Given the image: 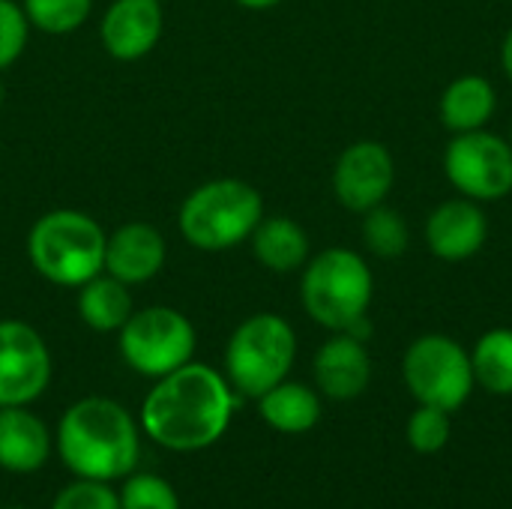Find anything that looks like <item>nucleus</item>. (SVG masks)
<instances>
[{
    "label": "nucleus",
    "instance_id": "6",
    "mask_svg": "<svg viewBox=\"0 0 512 509\" xmlns=\"http://www.w3.org/2000/svg\"><path fill=\"white\" fill-rule=\"evenodd\" d=\"M294 360V327L276 312H255L234 327L225 345V378L240 396L258 399L288 378Z\"/></svg>",
    "mask_w": 512,
    "mask_h": 509
},
{
    "label": "nucleus",
    "instance_id": "7",
    "mask_svg": "<svg viewBox=\"0 0 512 509\" xmlns=\"http://www.w3.org/2000/svg\"><path fill=\"white\" fill-rule=\"evenodd\" d=\"M402 378L417 405H432L447 414L459 411L477 387L471 351L444 333H426L408 345Z\"/></svg>",
    "mask_w": 512,
    "mask_h": 509
},
{
    "label": "nucleus",
    "instance_id": "15",
    "mask_svg": "<svg viewBox=\"0 0 512 509\" xmlns=\"http://www.w3.org/2000/svg\"><path fill=\"white\" fill-rule=\"evenodd\" d=\"M168 261V243L150 222H126L105 240V273L123 285H144L162 273Z\"/></svg>",
    "mask_w": 512,
    "mask_h": 509
},
{
    "label": "nucleus",
    "instance_id": "10",
    "mask_svg": "<svg viewBox=\"0 0 512 509\" xmlns=\"http://www.w3.org/2000/svg\"><path fill=\"white\" fill-rule=\"evenodd\" d=\"M51 351L36 327L0 321V408L33 405L51 384Z\"/></svg>",
    "mask_w": 512,
    "mask_h": 509
},
{
    "label": "nucleus",
    "instance_id": "21",
    "mask_svg": "<svg viewBox=\"0 0 512 509\" xmlns=\"http://www.w3.org/2000/svg\"><path fill=\"white\" fill-rule=\"evenodd\" d=\"M474 381L492 396H512V327L486 330L471 348Z\"/></svg>",
    "mask_w": 512,
    "mask_h": 509
},
{
    "label": "nucleus",
    "instance_id": "8",
    "mask_svg": "<svg viewBox=\"0 0 512 509\" xmlns=\"http://www.w3.org/2000/svg\"><path fill=\"white\" fill-rule=\"evenodd\" d=\"M117 348L132 372L156 381L195 357L198 333L180 309L144 306L117 330Z\"/></svg>",
    "mask_w": 512,
    "mask_h": 509
},
{
    "label": "nucleus",
    "instance_id": "24",
    "mask_svg": "<svg viewBox=\"0 0 512 509\" xmlns=\"http://www.w3.org/2000/svg\"><path fill=\"white\" fill-rule=\"evenodd\" d=\"M120 495V509H180L177 489L150 471H132L123 480Z\"/></svg>",
    "mask_w": 512,
    "mask_h": 509
},
{
    "label": "nucleus",
    "instance_id": "1",
    "mask_svg": "<svg viewBox=\"0 0 512 509\" xmlns=\"http://www.w3.org/2000/svg\"><path fill=\"white\" fill-rule=\"evenodd\" d=\"M240 393L225 372L189 360L186 366L156 378L141 405V432L171 453H201L213 447L240 408Z\"/></svg>",
    "mask_w": 512,
    "mask_h": 509
},
{
    "label": "nucleus",
    "instance_id": "12",
    "mask_svg": "<svg viewBox=\"0 0 512 509\" xmlns=\"http://www.w3.org/2000/svg\"><path fill=\"white\" fill-rule=\"evenodd\" d=\"M165 9L159 0H111L99 21V39L111 60H144L162 39Z\"/></svg>",
    "mask_w": 512,
    "mask_h": 509
},
{
    "label": "nucleus",
    "instance_id": "14",
    "mask_svg": "<svg viewBox=\"0 0 512 509\" xmlns=\"http://www.w3.org/2000/svg\"><path fill=\"white\" fill-rule=\"evenodd\" d=\"M312 375H315V390L324 399L351 402L363 396L372 384V357L366 342L348 333H333L315 351Z\"/></svg>",
    "mask_w": 512,
    "mask_h": 509
},
{
    "label": "nucleus",
    "instance_id": "22",
    "mask_svg": "<svg viewBox=\"0 0 512 509\" xmlns=\"http://www.w3.org/2000/svg\"><path fill=\"white\" fill-rule=\"evenodd\" d=\"M360 237H363V246L375 258L393 261V258H402L408 252V246H411V225H408V219L396 207L378 204V207L363 213Z\"/></svg>",
    "mask_w": 512,
    "mask_h": 509
},
{
    "label": "nucleus",
    "instance_id": "19",
    "mask_svg": "<svg viewBox=\"0 0 512 509\" xmlns=\"http://www.w3.org/2000/svg\"><path fill=\"white\" fill-rule=\"evenodd\" d=\"M321 393L300 381H282L270 387L264 396H258V414L261 420L282 435H306L321 420Z\"/></svg>",
    "mask_w": 512,
    "mask_h": 509
},
{
    "label": "nucleus",
    "instance_id": "4",
    "mask_svg": "<svg viewBox=\"0 0 512 509\" xmlns=\"http://www.w3.org/2000/svg\"><path fill=\"white\" fill-rule=\"evenodd\" d=\"M261 219L264 198L240 177H216L195 186L177 210L180 237L201 252H228L249 243Z\"/></svg>",
    "mask_w": 512,
    "mask_h": 509
},
{
    "label": "nucleus",
    "instance_id": "32",
    "mask_svg": "<svg viewBox=\"0 0 512 509\" xmlns=\"http://www.w3.org/2000/svg\"><path fill=\"white\" fill-rule=\"evenodd\" d=\"M510 144H512V126H510Z\"/></svg>",
    "mask_w": 512,
    "mask_h": 509
},
{
    "label": "nucleus",
    "instance_id": "25",
    "mask_svg": "<svg viewBox=\"0 0 512 509\" xmlns=\"http://www.w3.org/2000/svg\"><path fill=\"white\" fill-rule=\"evenodd\" d=\"M453 426H450V414L432 405H417V411L408 417V447L420 456H435L450 444Z\"/></svg>",
    "mask_w": 512,
    "mask_h": 509
},
{
    "label": "nucleus",
    "instance_id": "23",
    "mask_svg": "<svg viewBox=\"0 0 512 509\" xmlns=\"http://www.w3.org/2000/svg\"><path fill=\"white\" fill-rule=\"evenodd\" d=\"M33 30L48 36H69L81 30L93 12V0H21Z\"/></svg>",
    "mask_w": 512,
    "mask_h": 509
},
{
    "label": "nucleus",
    "instance_id": "5",
    "mask_svg": "<svg viewBox=\"0 0 512 509\" xmlns=\"http://www.w3.org/2000/svg\"><path fill=\"white\" fill-rule=\"evenodd\" d=\"M372 300V267L360 252L348 246H330L312 255L300 270L303 312L330 333H345L354 321L366 318Z\"/></svg>",
    "mask_w": 512,
    "mask_h": 509
},
{
    "label": "nucleus",
    "instance_id": "30",
    "mask_svg": "<svg viewBox=\"0 0 512 509\" xmlns=\"http://www.w3.org/2000/svg\"><path fill=\"white\" fill-rule=\"evenodd\" d=\"M0 105H3V84H0Z\"/></svg>",
    "mask_w": 512,
    "mask_h": 509
},
{
    "label": "nucleus",
    "instance_id": "18",
    "mask_svg": "<svg viewBox=\"0 0 512 509\" xmlns=\"http://www.w3.org/2000/svg\"><path fill=\"white\" fill-rule=\"evenodd\" d=\"M495 111H498V90L486 75L477 72L453 78L438 102V117L444 129H450L453 135L486 129Z\"/></svg>",
    "mask_w": 512,
    "mask_h": 509
},
{
    "label": "nucleus",
    "instance_id": "26",
    "mask_svg": "<svg viewBox=\"0 0 512 509\" xmlns=\"http://www.w3.org/2000/svg\"><path fill=\"white\" fill-rule=\"evenodd\" d=\"M30 30L21 0H0V72L24 54Z\"/></svg>",
    "mask_w": 512,
    "mask_h": 509
},
{
    "label": "nucleus",
    "instance_id": "20",
    "mask_svg": "<svg viewBox=\"0 0 512 509\" xmlns=\"http://www.w3.org/2000/svg\"><path fill=\"white\" fill-rule=\"evenodd\" d=\"M75 291H78V315L96 333H117L135 312L129 285H123L108 273L93 276Z\"/></svg>",
    "mask_w": 512,
    "mask_h": 509
},
{
    "label": "nucleus",
    "instance_id": "3",
    "mask_svg": "<svg viewBox=\"0 0 512 509\" xmlns=\"http://www.w3.org/2000/svg\"><path fill=\"white\" fill-rule=\"evenodd\" d=\"M105 228L84 210L60 207L42 213L27 234L33 270L57 288H81L105 273Z\"/></svg>",
    "mask_w": 512,
    "mask_h": 509
},
{
    "label": "nucleus",
    "instance_id": "16",
    "mask_svg": "<svg viewBox=\"0 0 512 509\" xmlns=\"http://www.w3.org/2000/svg\"><path fill=\"white\" fill-rule=\"evenodd\" d=\"M51 432L30 405L0 408V468L9 474H36L51 456Z\"/></svg>",
    "mask_w": 512,
    "mask_h": 509
},
{
    "label": "nucleus",
    "instance_id": "29",
    "mask_svg": "<svg viewBox=\"0 0 512 509\" xmlns=\"http://www.w3.org/2000/svg\"><path fill=\"white\" fill-rule=\"evenodd\" d=\"M237 6H243V9H252V12H264V9H273V6H279L282 0H234Z\"/></svg>",
    "mask_w": 512,
    "mask_h": 509
},
{
    "label": "nucleus",
    "instance_id": "28",
    "mask_svg": "<svg viewBox=\"0 0 512 509\" xmlns=\"http://www.w3.org/2000/svg\"><path fill=\"white\" fill-rule=\"evenodd\" d=\"M501 69H504L507 81H510V84H512V27H510V30H507L504 42H501Z\"/></svg>",
    "mask_w": 512,
    "mask_h": 509
},
{
    "label": "nucleus",
    "instance_id": "17",
    "mask_svg": "<svg viewBox=\"0 0 512 509\" xmlns=\"http://www.w3.org/2000/svg\"><path fill=\"white\" fill-rule=\"evenodd\" d=\"M255 261L279 276L297 273L312 258V240L306 228L291 216H264L249 237Z\"/></svg>",
    "mask_w": 512,
    "mask_h": 509
},
{
    "label": "nucleus",
    "instance_id": "11",
    "mask_svg": "<svg viewBox=\"0 0 512 509\" xmlns=\"http://www.w3.org/2000/svg\"><path fill=\"white\" fill-rule=\"evenodd\" d=\"M396 186V159L384 141L360 138L348 144L333 165V195L351 213L387 204Z\"/></svg>",
    "mask_w": 512,
    "mask_h": 509
},
{
    "label": "nucleus",
    "instance_id": "9",
    "mask_svg": "<svg viewBox=\"0 0 512 509\" xmlns=\"http://www.w3.org/2000/svg\"><path fill=\"white\" fill-rule=\"evenodd\" d=\"M444 177L450 186L480 204L512 195V144L489 129L459 132L444 147Z\"/></svg>",
    "mask_w": 512,
    "mask_h": 509
},
{
    "label": "nucleus",
    "instance_id": "13",
    "mask_svg": "<svg viewBox=\"0 0 512 509\" xmlns=\"http://www.w3.org/2000/svg\"><path fill=\"white\" fill-rule=\"evenodd\" d=\"M426 246L438 261H468L489 240V216L480 201L465 195L441 201L426 219Z\"/></svg>",
    "mask_w": 512,
    "mask_h": 509
},
{
    "label": "nucleus",
    "instance_id": "2",
    "mask_svg": "<svg viewBox=\"0 0 512 509\" xmlns=\"http://www.w3.org/2000/svg\"><path fill=\"white\" fill-rule=\"evenodd\" d=\"M54 447L72 477L117 483L138 471L141 423L108 396H84L63 411Z\"/></svg>",
    "mask_w": 512,
    "mask_h": 509
},
{
    "label": "nucleus",
    "instance_id": "27",
    "mask_svg": "<svg viewBox=\"0 0 512 509\" xmlns=\"http://www.w3.org/2000/svg\"><path fill=\"white\" fill-rule=\"evenodd\" d=\"M51 509H120V495L111 489V483L75 477L54 495Z\"/></svg>",
    "mask_w": 512,
    "mask_h": 509
},
{
    "label": "nucleus",
    "instance_id": "31",
    "mask_svg": "<svg viewBox=\"0 0 512 509\" xmlns=\"http://www.w3.org/2000/svg\"><path fill=\"white\" fill-rule=\"evenodd\" d=\"M0 509H21V507H0Z\"/></svg>",
    "mask_w": 512,
    "mask_h": 509
}]
</instances>
